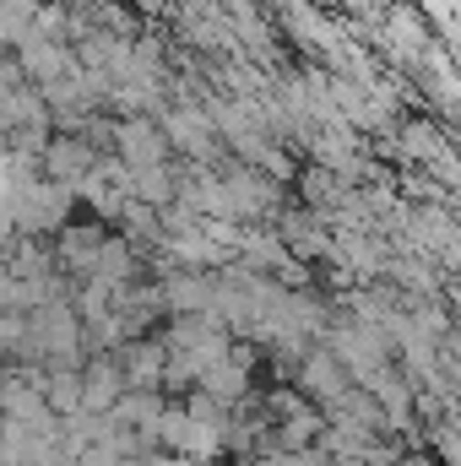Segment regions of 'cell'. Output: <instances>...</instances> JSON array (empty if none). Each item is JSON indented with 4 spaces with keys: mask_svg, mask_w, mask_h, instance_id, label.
<instances>
[{
    "mask_svg": "<svg viewBox=\"0 0 461 466\" xmlns=\"http://www.w3.org/2000/svg\"><path fill=\"white\" fill-rule=\"evenodd\" d=\"M11 212H16V228L44 233L66 218V190H55V185H16Z\"/></svg>",
    "mask_w": 461,
    "mask_h": 466,
    "instance_id": "cell-1",
    "label": "cell"
},
{
    "mask_svg": "<svg viewBox=\"0 0 461 466\" xmlns=\"http://www.w3.org/2000/svg\"><path fill=\"white\" fill-rule=\"evenodd\" d=\"M119 390H125V374L115 363H93L82 374V412H109L119 401Z\"/></svg>",
    "mask_w": 461,
    "mask_h": 466,
    "instance_id": "cell-2",
    "label": "cell"
},
{
    "mask_svg": "<svg viewBox=\"0 0 461 466\" xmlns=\"http://www.w3.org/2000/svg\"><path fill=\"white\" fill-rule=\"evenodd\" d=\"M44 401H49V412H60V418L82 412V374H77V369L49 374V380H44Z\"/></svg>",
    "mask_w": 461,
    "mask_h": 466,
    "instance_id": "cell-3",
    "label": "cell"
},
{
    "mask_svg": "<svg viewBox=\"0 0 461 466\" xmlns=\"http://www.w3.org/2000/svg\"><path fill=\"white\" fill-rule=\"evenodd\" d=\"M125 380H130V385H152V380H163V352L152 348V342H136V348L125 352Z\"/></svg>",
    "mask_w": 461,
    "mask_h": 466,
    "instance_id": "cell-4",
    "label": "cell"
},
{
    "mask_svg": "<svg viewBox=\"0 0 461 466\" xmlns=\"http://www.w3.org/2000/svg\"><path fill=\"white\" fill-rule=\"evenodd\" d=\"M98 249H104V233H98V228H66V260H71V266H82V271H87Z\"/></svg>",
    "mask_w": 461,
    "mask_h": 466,
    "instance_id": "cell-5",
    "label": "cell"
},
{
    "mask_svg": "<svg viewBox=\"0 0 461 466\" xmlns=\"http://www.w3.org/2000/svg\"><path fill=\"white\" fill-rule=\"evenodd\" d=\"M212 293H207V282H196V277H185V282H169V304H179V309H196V304H207Z\"/></svg>",
    "mask_w": 461,
    "mask_h": 466,
    "instance_id": "cell-6",
    "label": "cell"
},
{
    "mask_svg": "<svg viewBox=\"0 0 461 466\" xmlns=\"http://www.w3.org/2000/svg\"><path fill=\"white\" fill-rule=\"evenodd\" d=\"M82 163H87V152H77V147H71V141H66V147H55V152H49V168H55V174H77V168H82Z\"/></svg>",
    "mask_w": 461,
    "mask_h": 466,
    "instance_id": "cell-7",
    "label": "cell"
}]
</instances>
